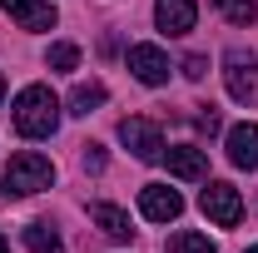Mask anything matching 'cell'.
Returning <instances> with one entry per match:
<instances>
[{"mask_svg": "<svg viewBox=\"0 0 258 253\" xmlns=\"http://www.w3.org/2000/svg\"><path fill=\"white\" fill-rule=\"evenodd\" d=\"M169 253H219V243H214L209 233L179 228V233H169Z\"/></svg>", "mask_w": 258, "mask_h": 253, "instance_id": "obj_15", "label": "cell"}, {"mask_svg": "<svg viewBox=\"0 0 258 253\" xmlns=\"http://www.w3.org/2000/svg\"><path fill=\"white\" fill-rule=\"evenodd\" d=\"M139 214L149 223H174L184 214V199H179V189H169V184H144L139 189Z\"/></svg>", "mask_w": 258, "mask_h": 253, "instance_id": "obj_6", "label": "cell"}, {"mask_svg": "<svg viewBox=\"0 0 258 253\" xmlns=\"http://www.w3.org/2000/svg\"><path fill=\"white\" fill-rule=\"evenodd\" d=\"M228 164L233 169H258V124H233L228 129Z\"/></svg>", "mask_w": 258, "mask_h": 253, "instance_id": "obj_11", "label": "cell"}, {"mask_svg": "<svg viewBox=\"0 0 258 253\" xmlns=\"http://www.w3.org/2000/svg\"><path fill=\"white\" fill-rule=\"evenodd\" d=\"M199 20V5L194 0H154V25L164 35H189Z\"/></svg>", "mask_w": 258, "mask_h": 253, "instance_id": "obj_9", "label": "cell"}, {"mask_svg": "<svg viewBox=\"0 0 258 253\" xmlns=\"http://www.w3.org/2000/svg\"><path fill=\"white\" fill-rule=\"evenodd\" d=\"M194 124L204 129V134H219V124H224V119H219V109H214V104H199V114H194Z\"/></svg>", "mask_w": 258, "mask_h": 253, "instance_id": "obj_18", "label": "cell"}, {"mask_svg": "<svg viewBox=\"0 0 258 253\" xmlns=\"http://www.w3.org/2000/svg\"><path fill=\"white\" fill-rule=\"evenodd\" d=\"M0 253H10V243H5V233H0Z\"/></svg>", "mask_w": 258, "mask_h": 253, "instance_id": "obj_21", "label": "cell"}, {"mask_svg": "<svg viewBox=\"0 0 258 253\" xmlns=\"http://www.w3.org/2000/svg\"><path fill=\"white\" fill-rule=\"evenodd\" d=\"M179 70H184V80H204V75H209V60H204V55H184Z\"/></svg>", "mask_w": 258, "mask_h": 253, "instance_id": "obj_19", "label": "cell"}, {"mask_svg": "<svg viewBox=\"0 0 258 253\" xmlns=\"http://www.w3.org/2000/svg\"><path fill=\"white\" fill-rule=\"evenodd\" d=\"M0 99H5V75H0Z\"/></svg>", "mask_w": 258, "mask_h": 253, "instance_id": "obj_22", "label": "cell"}, {"mask_svg": "<svg viewBox=\"0 0 258 253\" xmlns=\"http://www.w3.org/2000/svg\"><path fill=\"white\" fill-rule=\"evenodd\" d=\"M214 5H219V15H224L228 25H253V20H258L253 0H214Z\"/></svg>", "mask_w": 258, "mask_h": 253, "instance_id": "obj_16", "label": "cell"}, {"mask_svg": "<svg viewBox=\"0 0 258 253\" xmlns=\"http://www.w3.org/2000/svg\"><path fill=\"white\" fill-rule=\"evenodd\" d=\"M199 209L219 223V228H233V223L243 219V199H238V189L224 184V179H209V189L199 194Z\"/></svg>", "mask_w": 258, "mask_h": 253, "instance_id": "obj_4", "label": "cell"}, {"mask_svg": "<svg viewBox=\"0 0 258 253\" xmlns=\"http://www.w3.org/2000/svg\"><path fill=\"white\" fill-rule=\"evenodd\" d=\"M0 10H5L20 30H50V25L60 20L50 0H0Z\"/></svg>", "mask_w": 258, "mask_h": 253, "instance_id": "obj_8", "label": "cell"}, {"mask_svg": "<svg viewBox=\"0 0 258 253\" xmlns=\"http://www.w3.org/2000/svg\"><path fill=\"white\" fill-rule=\"evenodd\" d=\"M90 219H95L99 228H104V238H114V243H129V233H134V228H129V214L114 209V204H95Z\"/></svg>", "mask_w": 258, "mask_h": 253, "instance_id": "obj_12", "label": "cell"}, {"mask_svg": "<svg viewBox=\"0 0 258 253\" xmlns=\"http://www.w3.org/2000/svg\"><path fill=\"white\" fill-rule=\"evenodd\" d=\"M104 95H109V90H104L99 80H80V85L70 90V114H80V119H85V114H95L99 104H104Z\"/></svg>", "mask_w": 258, "mask_h": 253, "instance_id": "obj_13", "label": "cell"}, {"mask_svg": "<svg viewBox=\"0 0 258 253\" xmlns=\"http://www.w3.org/2000/svg\"><path fill=\"white\" fill-rule=\"evenodd\" d=\"M80 149H85V154H80V164H85L90 174H99V169H104V149H99V144H80Z\"/></svg>", "mask_w": 258, "mask_h": 253, "instance_id": "obj_20", "label": "cell"}, {"mask_svg": "<svg viewBox=\"0 0 258 253\" xmlns=\"http://www.w3.org/2000/svg\"><path fill=\"white\" fill-rule=\"evenodd\" d=\"M10 109H15L10 119H15V129H20L25 139H50V134L60 129V99H55L50 85H25Z\"/></svg>", "mask_w": 258, "mask_h": 253, "instance_id": "obj_1", "label": "cell"}, {"mask_svg": "<svg viewBox=\"0 0 258 253\" xmlns=\"http://www.w3.org/2000/svg\"><path fill=\"white\" fill-rule=\"evenodd\" d=\"M50 184H55V164L45 154H35V149L10 154L5 174H0V194H5V199H30V194L50 189Z\"/></svg>", "mask_w": 258, "mask_h": 253, "instance_id": "obj_2", "label": "cell"}, {"mask_svg": "<svg viewBox=\"0 0 258 253\" xmlns=\"http://www.w3.org/2000/svg\"><path fill=\"white\" fill-rule=\"evenodd\" d=\"M164 164H169L174 179H209V154L194 149V144H174V149H164Z\"/></svg>", "mask_w": 258, "mask_h": 253, "instance_id": "obj_10", "label": "cell"}, {"mask_svg": "<svg viewBox=\"0 0 258 253\" xmlns=\"http://www.w3.org/2000/svg\"><path fill=\"white\" fill-rule=\"evenodd\" d=\"M25 243H30V253H64L60 228H55V223H45V219L25 223Z\"/></svg>", "mask_w": 258, "mask_h": 253, "instance_id": "obj_14", "label": "cell"}, {"mask_svg": "<svg viewBox=\"0 0 258 253\" xmlns=\"http://www.w3.org/2000/svg\"><path fill=\"white\" fill-rule=\"evenodd\" d=\"M129 75L139 80V85H164L169 80V55H164L159 45H129Z\"/></svg>", "mask_w": 258, "mask_h": 253, "instance_id": "obj_7", "label": "cell"}, {"mask_svg": "<svg viewBox=\"0 0 258 253\" xmlns=\"http://www.w3.org/2000/svg\"><path fill=\"white\" fill-rule=\"evenodd\" d=\"M243 253H258V248H243Z\"/></svg>", "mask_w": 258, "mask_h": 253, "instance_id": "obj_23", "label": "cell"}, {"mask_svg": "<svg viewBox=\"0 0 258 253\" xmlns=\"http://www.w3.org/2000/svg\"><path fill=\"white\" fill-rule=\"evenodd\" d=\"M253 70H258V60H253V50H228L224 55V85H228V95L238 99V104H248L253 99Z\"/></svg>", "mask_w": 258, "mask_h": 253, "instance_id": "obj_5", "label": "cell"}, {"mask_svg": "<svg viewBox=\"0 0 258 253\" xmlns=\"http://www.w3.org/2000/svg\"><path fill=\"white\" fill-rule=\"evenodd\" d=\"M119 144H124L139 164H159V159H164V134H159V124L144 119V114L119 119Z\"/></svg>", "mask_w": 258, "mask_h": 253, "instance_id": "obj_3", "label": "cell"}, {"mask_svg": "<svg viewBox=\"0 0 258 253\" xmlns=\"http://www.w3.org/2000/svg\"><path fill=\"white\" fill-rule=\"evenodd\" d=\"M45 65H50V70H60V75H70V70H80V45H70V40H60V45H50V55H45Z\"/></svg>", "mask_w": 258, "mask_h": 253, "instance_id": "obj_17", "label": "cell"}]
</instances>
